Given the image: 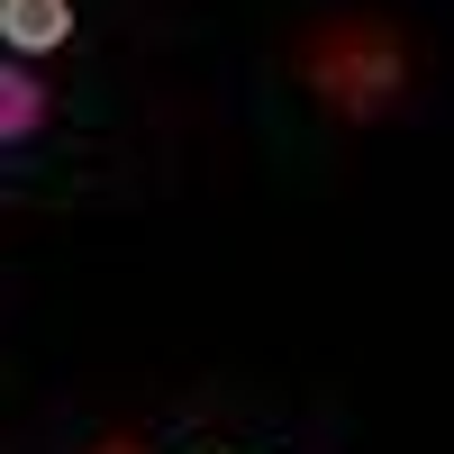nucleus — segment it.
Segmentation results:
<instances>
[{
  "mask_svg": "<svg viewBox=\"0 0 454 454\" xmlns=\"http://www.w3.org/2000/svg\"><path fill=\"white\" fill-rule=\"evenodd\" d=\"M300 82L318 91V109H336L346 128H372L391 119L400 91H409V36L372 10H346V19H318L300 36Z\"/></svg>",
  "mask_w": 454,
  "mask_h": 454,
  "instance_id": "obj_1",
  "label": "nucleus"
},
{
  "mask_svg": "<svg viewBox=\"0 0 454 454\" xmlns=\"http://www.w3.org/2000/svg\"><path fill=\"white\" fill-rule=\"evenodd\" d=\"M91 454H145V445H137V436H100Z\"/></svg>",
  "mask_w": 454,
  "mask_h": 454,
  "instance_id": "obj_4",
  "label": "nucleus"
},
{
  "mask_svg": "<svg viewBox=\"0 0 454 454\" xmlns=\"http://www.w3.org/2000/svg\"><path fill=\"white\" fill-rule=\"evenodd\" d=\"M73 46V0H0V55L27 64V55H55Z\"/></svg>",
  "mask_w": 454,
  "mask_h": 454,
  "instance_id": "obj_2",
  "label": "nucleus"
},
{
  "mask_svg": "<svg viewBox=\"0 0 454 454\" xmlns=\"http://www.w3.org/2000/svg\"><path fill=\"white\" fill-rule=\"evenodd\" d=\"M46 119H55L46 82H36L27 64H10V55H0V145H36V137H46Z\"/></svg>",
  "mask_w": 454,
  "mask_h": 454,
  "instance_id": "obj_3",
  "label": "nucleus"
}]
</instances>
